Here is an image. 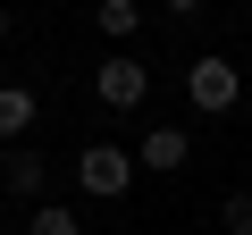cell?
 Wrapping results in <instances>:
<instances>
[{
    "label": "cell",
    "mask_w": 252,
    "mask_h": 235,
    "mask_svg": "<svg viewBox=\"0 0 252 235\" xmlns=\"http://www.w3.org/2000/svg\"><path fill=\"white\" fill-rule=\"evenodd\" d=\"M93 26H101L109 42H126V34H143V9H135V0H101V9H93Z\"/></svg>",
    "instance_id": "52a82bcc"
},
{
    "label": "cell",
    "mask_w": 252,
    "mask_h": 235,
    "mask_svg": "<svg viewBox=\"0 0 252 235\" xmlns=\"http://www.w3.org/2000/svg\"><path fill=\"white\" fill-rule=\"evenodd\" d=\"M93 92H101V109H143L152 67H143V59H126V51H109V59L93 67Z\"/></svg>",
    "instance_id": "3957f363"
},
{
    "label": "cell",
    "mask_w": 252,
    "mask_h": 235,
    "mask_svg": "<svg viewBox=\"0 0 252 235\" xmlns=\"http://www.w3.org/2000/svg\"><path fill=\"white\" fill-rule=\"evenodd\" d=\"M76 185L93 202H126V185H135V151L126 143H84L76 151Z\"/></svg>",
    "instance_id": "6da1fadb"
},
{
    "label": "cell",
    "mask_w": 252,
    "mask_h": 235,
    "mask_svg": "<svg viewBox=\"0 0 252 235\" xmlns=\"http://www.w3.org/2000/svg\"><path fill=\"white\" fill-rule=\"evenodd\" d=\"M235 92H244V76H235V59H219V51H202V59L185 67V101H193L202 118H219V109H235Z\"/></svg>",
    "instance_id": "7a4b0ae2"
},
{
    "label": "cell",
    "mask_w": 252,
    "mask_h": 235,
    "mask_svg": "<svg viewBox=\"0 0 252 235\" xmlns=\"http://www.w3.org/2000/svg\"><path fill=\"white\" fill-rule=\"evenodd\" d=\"M0 34H9V9H0Z\"/></svg>",
    "instance_id": "30bf717a"
},
{
    "label": "cell",
    "mask_w": 252,
    "mask_h": 235,
    "mask_svg": "<svg viewBox=\"0 0 252 235\" xmlns=\"http://www.w3.org/2000/svg\"><path fill=\"white\" fill-rule=\"evenodd\" d=\"M34 118H42V109H34L26 84H0V135H34Z\"/></svg>",
    "instance_id": "8992f818"
},
{
    "label": "cell",
    "mask_w": 252,
    "mask_h": 235,
    "mask_svg": "<svg viewBox=\"0 0 252 235\" xmlns=\"http://www.w3.org/2000/svg\"><path fill=\"white\" fill-rule=\"evenodd\" d=\"M219 227H227V235H252V193H227V202H219Z\"/></svg>",
    "instance_id": "9c48e42d"
},
{
    "label": "cell",
    "mask_w": 252,
    "mask_h": 235,
    "mask_svg": "<svg viewBox=\"0 0 252 235\" xmlns=\"http://www.w3.org/2000/svg\"><path fill=\"white\" fill-rule=\"evenodd\" d=\"M185 160H193V135H185V126H152V135L135 143V168H152V176H177Z\"/></svg>",
    "instance_id": "5b68a950"
},
{
    "label": "cell",
    "mask_w": 252,
    "mask_h": 235,
    "mask_svg": "<svg viewBox=\"0 0 252 235\" xmlns=\"http://www.w3.org/2000/svg\"><path fill=\"white\" fill-rule=\"evenodd\" d=\"M0 185H9L17 202H34V210H42V193H51V160H42V151H26V143H9V151H0Z\"/></svg>",
    "instance_id": "277c9868"
},
{
    "label": "cell",
    "mask_w": 252,
    "mask_h": 235,
    "mask_svg": "<svg viewBox=\"0 0 252 235\" xmlns=\"http://www.w3.org/2000/svg\"><path fill=\"white\" fill-rule=\"evenodd\" d=\"M26 235H84V227H76V210H67V202H42V210L26 218Z\"/></svg>",
    "instance_id": "ba28073f"
}]
</instances>
